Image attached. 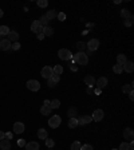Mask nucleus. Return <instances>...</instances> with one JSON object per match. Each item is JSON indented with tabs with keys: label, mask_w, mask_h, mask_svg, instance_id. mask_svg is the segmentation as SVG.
<instances>
[{
	"label": "nucleus",
	"mask_w": 134,
	"mask_h": 150,
	"mask_svg": "<svg viewBox=\"0 0 134 150\" xmlns=\"http://www.w3.org/2000/svg\"><path fill=\"white\" fill-rule=\"evenodd\" d=\"M24 123H22V122H16V123L13 125V133L15 134H22V133H24Z\"/></svg>",
	"instance_id": "obj_10"
},
{
	"label": "nucleus",
	"mask_w": 134,
	"mask_h": 150,
	"mask_svg": "<svg viewBox=\"0 0 134 150\" xmlns=\"http://www.w3.org/2000/svg\"><path fill=\"white\" fill-rule=\"evenodd\" d=\"M0 40H3V36H1V35H0Z\"/></svg>",
	"instance_id": "obj_54"
},
{
	"label": "nucleus",
	"mask_w": 134,
	"mask_h": 150,
	"mask_svg": "<svg viewBox=\"0 0 134 150\" xmlns=\"http://www.w3.org/2000/svg\"><path fill=\"white\" fill-rule=\"evenodd\" d=\"M76 48L79 50V52H85L86 44L83 43V42H78V43H76Z\"/></svg>",
	"instance_id": "obj_30"
},
{
	"label": "nucleus",
	"mask_w": 134,
	"mask_h": 150,
	"mask_svg": "<svg viewBox=\"0 0 134 150\" xmlns=\"http://www.w3.org/2000/svg\"><path fill=\"white\" fill-rule=\"evenodd\" d=\"M52 72H54V75H62V72H63V67L60 66V64H56L55 67H52Z\"/></svg>",
	"instance_id": "obj_22"
},
{
	"label": "nucleus",
	"mask_w": 134,
	"mask_h": 150,
	"mask_svg": "<svg viewBox=\"0 0 134 150\" xmlns=\"http://www.w3.org/2000/svg\"><path fill=\"white\" fill-rule=\"evenodd\" d=\"M0 149L1 150H9L11 149V142H9V139H7V138L1 139V141H0Z\"/></svg>",
	"instance_id": "obj_16"
},
{
	"label": "nucleus",
	"mask_w": 134,
	"mask_h": 150,
	"mask_svg": "<svg viewBox=\"0 0 134 150\" xmlns=\"http://www.w3.org/2000/svg\"><path fill=\"white\" fill-rule=\"evenodd\" d=\"M36 4H38V7H40V8H46V7L48 5V1H47V0H38Z\"/></svg>",
	"instance_id": "obj_31"
},
{
	"label": "nucleus",
	"mask_w": 134,
	"mask_h": 150,
	"mask_svg": "<svg viewBox=\"0 0 134 150\" xmlns=\"http://www.w3.org/2000/svg\"><path fill=\"white\" fill-rule=\"evenodd\" d=\"M85 83L89 86V87H94V84H95V79H94L93 75H87L85 76Z\"/></svg>",
	"instance_id": "obj_19"
},
{
	"label": "nucleus",
	"mask_w": 134,
	"mask_h": 150,
	"mask_svg": "<svg viewBox=\"0 0 134 150\" xmlns=\"http://www.w3.org/2000/svg\"><path fill=\"white\" fill-rule=\"evenodd\" d=\"M48 19H47V16H46V15H42V16H40V20H39V23L40 24H42V26L43 27H47L48 26Z\"/></svg>",
	"instance_id": "obj_27"
},
{
	"label": "nucleus",
	"mask_w": 134,
	"mask_h": 150,
	"mask_svg": "<svg viewBox=\"0 0 134 150\" xmlns=\"http://www.w3.org/2000/svg\"><path fill=\"white\" fill-rule=\"evenodd\" d=\"M19 48H20V43L19 42H15V43L11 44V50H13V51H18Z\"/></svg>",
	"instance_id": "obj_37"
},
{
	"label": "nucleus",
	"mask_w": 134,
	"mask_h": 150,
	"mask_svg": "<svg viewBox=\"0 0 134 150\" xmlns=\"http://www.w3.org/2000/svg\"><path fill=\"white\" fill-rule=\"evenodd\" d=\"M91 121H93V118L90 115H83L82 118L78 119V125H89Z\"/></svg>",
	"instance_id": "obj_17"
},
{
	"label": "nucleus",
	"mask_w": 134,
	"mask_h": 150,
	"mask_svg": "<svg viewBox=\"0 0 134 150\" xmlns=\"http://www.w3.org/2000/svg\"><path fill=\"white\" fill-rule=\"evenodd\" d=\"M122 91L125 94H129V93H133V84H125V86H122Z\"/></svg>",
	"instance_id": "obj_25"
},
{
	"label": "nucleus",
	"mask_w": 134,
	"mask_h": 150,
	"mask_svg": "<svg viewBox=\"0 0 134 150\" xmlns=\"http://www.w3.org/2000/svg\"><path fill=\"white\" fill-rule=\"evenodd\" d=\"M103 117H105V113H103V110H101V109H97V110H94L93 115H91L93 121H95V122H101V121L103 119Z\"/></svg>",
	"instance_id": "obj_6"
},
{
	"label": "nucleus",
	"mask_w": 134,
	"mask_h": 150,
	"mask_svg": "<svg viewBox=\"0 0 134 150\" xmlns=\"http://www.w3.org/2000/svg\"><path fill=\"white\" fill-rule=\"evenodd\" d=\"M27 88L31 90V91H39L40 90V83L35 79H30L27 82Z\"/></svg>",
	"instance_id": "obj_5"
},
{
	"label": "nucleus",
	"mask_w": 134,
	"mask_h": 150,
	"mask_svg": "<svg viewBox=\"0 0 134 150\" xmlns=\"http://www.w3.org/2000/svg\"><path fill=\"white\" fill-rule=\"evenodd\" d=\"M56 18H58L59 20H60V22H63V20L66 19V15H64L63 12H60V13H58V16H56Z\"/></svg>",
	"instance_id": "obj_43"
},
{
	"label": "nucleus",
	"mask_w": 134,
	"mask_h": 150,
	"mask_svg": "<svg viewBox=\"0 0 134 150\" xmlns=\"http://www.w3.org/2000/svg\"><path fill=\"white\" fill-rule=\"evenodd\" d=\"M26 150H39V143L36 141H31V142H28V143H26Z\"/></svg>",
	"instance_id": "obj_14"
},
{
	"label": "nucleus",
	"mask_w": 134,
	"mask_h": 150,
	"mask_svg": "<svg viewBox=\"0 0 134 150\" xmlns=\"http://www.w3.org/2000/svg\"><path fill=\"white\" fill-rule=\"evenodd\" d=\"M118 150H129V143H126V142H122L119 145V149Z\"/></svg>",
	"instance_id": "obj_39"
},
{
	"label": "nucleus",
	"mask_w": 134,
	"mask_h": 150,
	"mask_svg": "<svg viewBox=\"0 0 134 150\" xmlns=\"http://www.w3.org/2000/svg\"><path fill=\"white\" fill-rule=\"evenodd\" d=\"M9 34V28L7 26H0V35L1 36H5Z\"/></svg>",
	"instance_id": "obj_28"
},
{
	"label": "nucleus",
	"mask_w": 134,
	"mask_h": 150,
	"mask_svg": "<svg viewBox=\"0 0 134 150\" xmlns=\"http://www.w3.org/2000/svg\"><path fill=\"white\" fill-rule=\"evenodd\" d=\"M133 20H134L133 15H131V16H129V18H127V19H125V26H126V27L133 26Z\"/></svg>",
	"instance_id": "obj_35"
},
{
	"label": "nucleus",
	"mask_w": 134,
	"mask_h": 150,
	"mask_svg": "<svg viewBox=\"0 0 134 150\" xmlns=\"http://www.w3.org/2000/svg\"><path fill=\"white\" fill-rule=\"evenodd\" d=\"M38 137H39V139H47L48 138V133H47L46 129H39L38 130Z\"/></svg>",
	"instance_id": "obj_20"
},
{
	"label": "nucleus",
	"mask_w": 134,
	"mask_h": 150,
	"mask_svg": "<svg viewBox=\"0 0 134 150\" xmlns=\"http://www.w3.org/2000/svg\"><path fill=\"white\" fill-rule=\"evenodd\" d=\"M5 138V134L3 131H0V141H1V139H4Z\"/></svg>",
	"instance_id": "obj_48"
},
{
	"label": "nucleus",
	"mask_w": 134,
	"mask_h": 150,
	"mask_svg": "<svg viewBox=\"0 0 134 150\" xmlns=\"http://www.w3.org/2000/svg\"><path fill=\"white\" fill-rule=\"evenodd\" d=\"M36 36H38V39H39V40L44 39V35H43V34H39V35H36Z\"/></svg>",
	"instance_id": "obj_49"
},
{
	"label": "nucleus",
	"mask_w": 134,
	"mask_h": 150,
	"mask_svg": "<svg viewBox=\"0 0 134 150\" xmlns=\"http://www.w3.org/2000/svg\"><path fill=\"white\" fill-rule=\"evenodd\" d=\"M44 141H46V145H47V147H50V149H51V147H54V145H55L54 139H48V138H47V139H44Z\"/></svg>",
	"instance_id": "obj_38"
},
{
	"label": "nucleus",
	"mask_w": 134,
	"mask_h": 150,
	"mask_svg": "<svg viewBox=\"0 0 134 150\" xmlns=\"http://www.w3.org/2000/svg\"><path fill=\"white\" fill-rule=\"evenodd\" d=\"M94 93H95V94H101V93H102V90H101V88H95V90H94Z\"/></svg>",
	"instance_id": "obj_50"
},
{
	"label": "nucleus",
	"mask_w": 134,
	"mask_h": 150,
	"mask_svg": "<svg viewBox=\"0 0 134 150\" xmlns=\"http://www.w3.org/2000/svg\"><path fill=\"white\" fill-rule=\"evenodd\" d=\"M3 15H4V12H3V9L0 8V18H3Z\"/></svg>",
	"instance_id": "obj_53"
},
{
	"label": "nucleus",
	"mask_w": 134,
	"mask_h": 150,
	"mask_svg": "<svg viewBox=\"0 0 134 150\" xmlns=\"http://www.w3.org/2000/svg\"><path fill=\"white\" fill-rule=\"evenodd\" d=\"M67 114H68V118H75V115H76V109H75V107H71L70 110L67 111Z\"/></svg>",
	"instance_id": "obj_32"
},
{
	"label": "nucleus",
	"mask_w": 134,
	"mask_h": 150,
	"mask_svg": "<svg viewBox=\"0 0 134 150\" xmlns=\"http://www.w3.org/2000/svg\"><path fill=\"white\" fill-rule=\"evenodd\" d=\"M86 91H87V94H93V90H91V87H89Z\"/></svg>",
	"instance_id": "obj_52"
},
{
	"label": "nucleus",
	"mask_w": 134,
	"mask_h": 150,
	"mask_svg": "<svg viewBox=\"0 0 134 150\" xmlns=\"http://www.w3.org/2000/svg\"><path fill=\"white\" fill-rule=\"evenodd\" d=\"M80 142L75 141V142H72V145H71V150H80Z\"/></svg>",
	"instance_id": "obj_36"
},
{
	"label": "nucleus",
	"mask_w": 134,
	"mask_h": 150,
	"mask_svg": "<svg viewBox=\"0 0 134 150\" xmlns=\"http://www.w3.org/2000/svg\"><path fill=\"white\" fill-rule=\"evenodd\" d=\"M54 34V30L52 28H51V27H44V28H43V35L44 36H51Z\"/></svg>",
	"instance_id": "obj_26"
},
{
	"label": "nucleus",
	"mask_w": 134,
	"mask_h": 150,
	"mask_svg": "<svg viewBox=\"0 0 134 150\" xmlns=\"http://www.w3.org/2000/svg\"><path fill=\"white\" fill-rule=\"evenodd\" d=\"M51 79H52L55 83H58L59 80H60V76H59V75H52V76H51Z\"/></svg>",
	"instance_id": "obj_44"
},
{
	"label": "nucleus",
	"mask_w": 134,
	"mask_h": 150,
	"mask_svg": "<svg viewBox=\"0 0 134 150\" xmlns=\"http://www.w3.org/2000/svg\"><path fill=\"white\" fill-rule=\"evenodd\" d=\"M50 150H51V149H50Z\"/></svg>",
	"instance_id": "obj_56"
},
{
	"label": "nucleus",
	"mask_w": 134,
	"mask_h": 150,
	"mask_svg": "<svg viewBox=\"0 0 134 150\" xmlns=\"http://www.w3.org/2000/svg\"><path fill=\"white\" fill-rule=\"evenodd\" d=\"M80 150H94V149L91 145H83V146H80Z\"/></svg>",
	"instance_id": "obj_41"
},
{
	"label": "nucleus",
	"mask_w": 134,
	"mask_h": 150,
	"mask_svg": "<svg viewBox=\"0 0 134 150\" xmlns=\"http://www.w3.org/2000/svg\"><path fill=\"white\" fill-rule=\"evenodd\" d=\"M60 106V102H59V99H54V101H51L50 102V107H51V109H58V107Z\"/></svg>",
	"instance_id": "obj_29"
},
{
	"label": "nucleus",
	"mask_w": 134,
	"mask_h": 150,
	"mask_svg": "<svg viewBox=\"0 0 134 150\" xmlns=\"http://www.w3.org/2000/svg\"><path fill=\"white\" fill-rule=\"evenodd\" d=\"M123 137H125V139L133 141V138H134V131H133V129L126 127L125 130H123Z\"/></svg>",
	"instance_id": "obj_12"
},
{
	"label": "nucleus",
	"mask_w": 134,
	"mask_h": 150,
	"mask_svg": "<svg viewBox=\"0 0 134 150\" xmlns=\"http://www.w3.org/2000/svg\"><path fill=\"white\" fill-rule=\"evenodd\" d=\"M126 62H127V59H126V55H123V54H119V55L117 56V64H119V66H123Z\"/></svg>",
	"instance_id": "obj_21"
},
{
	"label": "nucleus",
	"mask_w": 134,
	"mask_h": 150,
	"mask_svg": "<svg viewBox=\"0 0 134 150\" xmlns=\"http://www.w3.org/2000/svg\"><path fill=\"white\" fill-rule=\"evenodd\" d=\"M95 84H97V88H101V90H103V88L107 86V78H105V76L99 78L98 80H95Z\"/></svg>",
	"instance_id": "obj_11"
},
{
	"label": "nucleus",
	"mask_w": 134,
	"mask_h": 150,
	"mask_svg": "<svg viewBox=\"0 0 134 150\" xmlns=\"http://www.w3.org/2000/svg\"><path fill=\"white\" fill-rule=\"evenodd\" d=\"M76 126H78V118H70L68 119V127L75 129Z\"/></svg>",
	"instance_id": "obj_23"
},
{
	"label": "nucleus",
	"mask_w": 134,
	"mask_h": 150,
	"mask_svg": "<svg viewBox=\"0 0 134 150\" xmlns=\"http://www.w3.org/2000/svg\"><path fill=\"white\" fill-rule=\"evenodd\" d=\"M26 139H19L18 141V146H20V147H24V146H26Z\"/></svg>",
	"instance_id": "obj_42"
},
{
	"label": "nucleus",
	"mask_w": 134,
	"mask_h": 150,
	"mask_svg": "<svg viewBox=\"0 0 134 150\" xmlns=\"http://www.w3.org/2000/svg\"><path fill=\"white\" fill-rule=\"evenodd\" d=\"M121 16L123 19H127L129 16H131V13L129 12V9H122V11H121Z\"/></svg>",
	"instance_id": "obj_33"
},
{
	"label": "nucleus",
	"mask_w": 134,
	"mask_h": 150,
	"mask_svg": "<svg viewBox=\"0 0 134 150\" xmlns=\"http://www.w3.org/2000/svg\"><path fill=\"white\" fill-rule=\"evenodd\" d=\"M70 70H71V71H76V70H78V67H76L74 63H71V64H70Z\"/></svg>",
	"instance_id": "obj_45"
},
{
	"label": "nucleus",
	"mask_w": 134,
	"mask_h": 150,
	"mask_svg": "<svg viewBox=\"0 0 134 150\" xmlns=\"http://www.w3.org/2000/svg\"><path fill=\"white\" fill-rule=\"evenodd\" d=\"M47 86L52 88V87H55V86H56V83H55V82H54V80L50 78V79H47Z\"/></svg>",
	"instance_id": "obj_40"
},
{
	"label": "nucleus",
	"mask_w": 134,
	"mask_h": 150,
	"mask_svg": "<svg viewBox=\"0 0 134 150\" xmlns=\"http://www.w3.org/2000/svg\"><path fill=\"white\" fill-rule=\"evenodd\" d=\"M113 71H114L115 74H122V72H123V70H122V66H119V64H115V66L113 67Z\"/></svg>",
	"instance_id": "obj_34"
},
{
	"label": "nucleus",
	"mask_w": 134,
	"mask_h": 150,
	"mask_svg": "<svg viewBox=\"0 0 134 150\" xmlns=\"http://www.w3.org/2000/svg\"><path fill=\"white\" fill-rule=\"evenodd\" d=\"M60 123H62V118H60L59 115H52V117L48 119L50 127H52V129L59 127V126H60Z\"/></svg>",
	"instance_id": "obj_2"
},
{
	"label": "nucleus",
	"mask_w": 134,
	"mask_h": 150,
	"mask_svg": "<svg viewBox=\"0 0 134 150\" xmlns=\"http://www.w3.org/2000/svg\"><path fill=\"white\" fill-rule=\"evenodd\" d=\"M4 134H5V138H7V139H11V138H12V135H13L12 133H4Z\"/></svg>",
	"instance_id": "obj_46"
},
{
	"label": "nucleus",
	"mask_w": 134,
	"mask_h": 150,
	"mask_svg": "<svg viewBox=\"0 0 134 150\" xmlns=\"http://www.w3.org/2000/svg\"><path fill=\"white\" fill-rule=\"evenodd\" d=\"M72 62H76L78 64H82V66H86L89 63V56L86 55V52H78L75 54L74 56L71 58Z\"/></svg>",
	"instance_id": "obj_1"
},
{
	"label": "nucleus",
	"mask_w": 134,
	"mask_h": 150,
	"mask_svg": "<svg viewBox=\"0 0 134 150\" xmlns=\"http://www.w3.org/2000/svg\"><path fill=\"white\" fill-rule=\"evenodd\" d=\"M122 70L125 71V72H129V74H131V72L134 71V63L127 60V62H126L125 64L122 66Z\"/></svg>",
	"instance_id": "obj_13"
},
{
	"label": "nucleus",
	"mask_w": 134,
	"mask_h": 150,
	"mask_svg": "<svg viewBox=\"0 0 134 150\" xmlns=\"http://www.w3.org/2000/svg\"><path fill=\"white\" fill-rule=\"evenodd\" d=\"M111 150H118V149H111Z\"/></svg>",
	"instance_id": "obj_55"
},
{
	"label": "nucleus",
	"mask_w": 134,
	"mask_h": 150,
	"mask_svg": "<svg viewBox=\"0 0 134 150\" xmlns=\"http://www.w3.org/2000/svg\"><path fill=\"white\" fill-rule=\"evenodd\" d=\"M51 107H50V105H43V106L40 107V114L42 115H50L51 114Z\"/></svg>",
	"instance_id": "obj_18"
},
{
	"label": "nucleus",
	"mask_w": 134,
	"mask_h": 150,
	"mask_svg": "<svg viewBox=\"0 0 134 150\" xmlns=\"http://www.w3.org/2000/svg\"><path fill=\"white\" fill-rule=\"evenodd\" d=\"M58 56L62 59V60H70L72 58V54L70 50H67V48H60L58 51Z\"/></svg>",
	"instance_id": "obj_3"
},
{
	"label": "nucleus",
	"mask_w": 134,
	"mask_h": 150,
	"mask_svg": "<svg viewBox=\"0 0 134 150\" xmlns=\"http://www.w3.org/2000/svg\"><path fill=\"white\" fill-rule=\"evenodd\" d=\"M46 16H47V19L51 22V19H55L56 16H58V13H56V11H55V9H51V11H48V12L46 13Z\"/></svg>",
	"instance_id": "obj_24"
},
{
	"label": "nucleus",
	"mask_w": 134,
	"mask_h": 150,
	"mask_svg": "<svg viewBox=\"0 0 134 150\" xmlns=\"http://www.w3.org/2000/svg\"><path fill=\"white\" fill-rule=\"evenodd\" d=\"M11 42H9L8 39H3L0 40V50L1 51H8V50H11Z\"/></svg>",
	"instance_id": "obj_9"
},
{
	"label": "nucleus",
	"mask_w": 134,
	"mask_h": 150,
	"mask_svg": "<svg viewBox=\"0 0 134 150\" xmlns=\"http://www.w3.org/2000/svg\"><path fill=\"white\" fill-rule=\"evenodd\" d=\"M43 28H44V27L40 24L39 20H34V22H32V24H31V31L35 32L36 35H39V34H43Z\"/></svg>",
	"instance_id": "obj_4"
},
{
	"label": "nucleus",
	"mask_w": 134,
	"mask_h": 150,
	"mask_svg": "<svg viewBox=\"0 0 134 150\" xmlns=\"http://www.w3.org/2000/svg\"><path fill=\"white\" fill-rule=\"evenodd\" d=\"M7 36H8V40L11 43H15V42L19 40V32H16V31H9V34Z\"/></svg>",
	"instance_id": "obj_15"
},
{
	"label": "nucleus",
	"mask_w": 134,
	"mask_h": 150,
	"mask_svg": "<svg viewBox=\"0 0 134 150\" xmlns=\"http://www.w3.org/2000/svg\"><path fill=\"white\" fill-rule=\"evenodd\" d=\"M129 98L131 99V101H133V99H134V94H133V93H129Z\"/></svg>",
	"instance_id": "obj_51"
},
{
	"label": "nucleus",
	"mask_w": 134,
	"mask_h": 150,
	"mask_svg": "<svg viewBox=\"0 0 134 150\" xmlns=\"http://www.w3.org/2000/svg\"><path fill=\"white\" fill-rule=\"evenodd\" d=\"M52 75H54L52 68H51L50 66H44L43 68H42V76H43L44 79H50Z\"/></svg>",
	"instance_id": "obj_7"
},
{
	"label": "nucleus",
	"mask_w": 134,
	"mask_h": 150,
	"mask_svg": "<svg viewBox=\"0 0 134 150\" xmlns=\"http://www.w3.org/2000/svg\"><path fill=\"white\" fill-rule=\"evenodd\" d=\"M86 47L89 48V51L94 52V51H95V50L99 47V40L98 39H91L89 43H87V46H86Z\"/></svg>",
	"instance_id": "obj_8"
},
{
	"label": "nucleus",
	"mask_w": 134,
	"mask_h": 150,
	"mask_svg": "<svg viewBox=\"0 0 134 150\" xmlns=\"http://www.w3.org/2000/svg\"><path fill=\"white\" fill-rule=\"evenodd\" d=\"M129 150H134V142L133 141H130V143H129Z\"/></svg>",
	"instance_id": "obj_47"
}]
</instances>
